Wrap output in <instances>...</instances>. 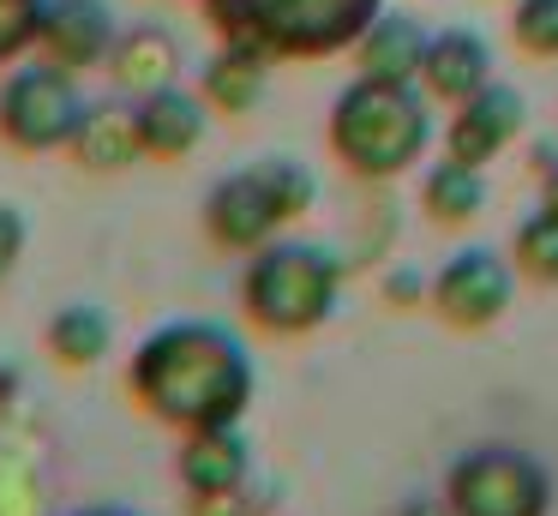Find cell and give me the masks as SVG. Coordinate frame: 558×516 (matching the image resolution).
Segmentation results:
<instances>
[{
    "mask_svg": "<svg viewBox=\"0 0 558 516\" xmlns=\"http://www.w3.org/2000/svg\"><path fill=\"white\" fill-rule=\"evenodd\" d=\"M126 391L150 420L174 432L198 427H241L253 408L258 367L246 343L217 319H169L133 348Z\"/></svg>",
    "mask_w": 558,
    "mask_h": 516,
    "instance_id": "obj_1",
    "label": "cell"
},
{
    "mask_svg": "<svg viewBox=\"0 0 558 516\" xmlns=\"http://www.w3.org/2000/svg\"><path fill=\"white\" fill-rule=\"evenodd\" d=\"M433 144V108L414 84L354 79L330 103V151L361 180H397L409 163H421Z\"/></svg>",
    "mask_w": 558,
    "mask_h": 516,
    "instance_id": "obj_2",
    "label": "cell"
},
{
    "mask_svg": "<svg viewBox=\"0 0 558 516\" xmlns=\"http://www.w3.org/2000/svg\"><path fill=\"white\" fill-rule=\"evenodd\" d=\"M385 0H205L222 43H246L270 60H318L354 48Z\"/></svg>",
    "mask_w": 558,
    "mask_h": 516,
    "instance_id": "obj_3",
    "label": "cell"
},
{
    "mask_svg": "<svg viewBox=\"0 0 558 516\" xmlns=\"http://www.w3.org/2000/svg\"><path fill=\"white\" fill-rule=\"evenodd\" d=\"M342 295V259L318 240H265L246 259L241 307L270 336H306L337 312Z\"/></svg>",
    "mask_w": 558,
    "mask_h": 516,
    "instance_id": "obj_4",
    "label": "cell"
},
{
    "mask_svg": "<svg viewBox=\"0 0 558 516\" xmlns=\"http://www.w3.org/2000/svg\"><path fill=\"white\" fill-rule=\"evenodd\" d=\"M318 180L294 156H258L253 168H234L205 192V235L222 252H258L265 240H277L282 223H294L301 211H313Z\"/></svg>",
    "mask_w": 558,
    "mask_h": 516,
    "instance_id": "obj_5",
    "label": "cell"
},
{
    "mask_svg": "<svg viewBox=\"0 0 558 516\" xmlns=\"http://www.w3.org/2000/svg\"><path fill=\"white\" fill-rule=\"evenodd\" d=\"M85 120V91L78 72L54 67V60H31V67L0 79V139L25 156L66 151Z\"/></svg>",
    "mask_w": 558,
    "mask_h": 516,
    "instance_id": "obj_6",
    "label": "cell"
},
{
    "mask_svg": "<svg viewBox=\"0 0 558 516\" xmlns=\"http://www.w3.org/2000/svg\"><path fill=\"white\" fill-rule=\"evenodd\" d=\"M445 499L457 516H546L553 475L517 444H474L450 463Z\"/></svg>",
    "mask_w": 558,
    "mask_h": 516,
    "instance_id": "obj_7",
    "label": "cell"
},
{
    "mask_svg": "<svg viewBox=\"0 0 558 516\" xmlns=\"http://www.w3.org/2000/svg\"><path fill=\"white\" fill-rule=\"evenodd\" d=\"M433 312L457 331H486L510 312V295H517V264L493 247H462L438 264L433 276Z\"/></svg>",
    "mask_w": 558,
    "mask_h": 516,
    "instance_id": "obj_8",
    "label": "cell"
},
{
    "mask_svg": "<svg viewBox=\"0 0 558 516\" xmlns=\"http://www.w3.org/2000/svg\"><path fill=\"white\" fill-rule=\"evenodd\" d=\"M522 120H529L522 91H517V84H498L493 79L486 91H474L469 103H457V115H450V127H445V156L486 168L493 156H505L510 144H517Z\"/></svg>",
    "mask_w": 558,
    "mask_h": 516,
    "instance_id": "obj_9",
    "label": "cell"
},
{
    "mask_svg": "<svg viewBox=\"0 0 558 516\" xmlns=\"http://www.w3.org/2000/svg\"><path fill=\"white\" fill-rule=\"evenodd\" d=\"M174 475L193 492V504H217V499H241L253 480V444L241 427H198L181 439Z\"/></svg>",
    "mask_w": 558,
    "mask_h": 516,
    "instance_id": "obj_10",
    "label": "cell"
},
{
    "mask_svg": "<svg viewBox=\"0 0 558 516\" xmlns=\"http://www.w3.org/2000/svg\"><path fill=\"white\" fill-rule=\"evenodd\" d=\"M114 43H121V19H114L109 0H49L37 55L66 72H90V67H109Z\"/></svg>",
    "mask_w": 558,
    "mask_h": 516,
    "instance_id": "obj_11",
    "label": "cell"
},
{
    "mask_svg": "<svg viewBox=\"0 0 558 516\" xmlns=\"http://www.w3.org/2000/svg\"><path fill=\"white\" fill-rule=\"evenodd\" d=\"M138 108V144L145 156L157 163H181L205 144V127H210V103L198 91H181V84H162V91H145L133 96Z\"/></svg>",
    "mask_w": 558,
    "mask_h": 516,
    "instance_id": "obj_12",
    "label": "cell"
},
{
    "mask_svg": "<svg viewBox=\"0 0 558 516\" xmlns=\"http://www.w3.org/2000/svg\"><path fill=\"white\" fill-rule=\"evenodd\" d=\"M421 84H426V96H438V103H450V108L469 103L474 91H486V84H493V48H486V36L462 31V24L433 31Z\"/></svg>",
    "mask_w": 558,
    "mask_h": 516,
    "instance_id": "obj_13",
    "label": "cell"
},
{
    "mask_svg": "<svg viewBox=\"0 0 558 516\" xmlns=\"http://www.w3.org/2000/svg\"><path fill=\"white\" fill-rule=\"evenodd\" d=\"M66 151H73L78 168H97V175L133 168L138 156H145V144H138V108L121 103V96H97V103H85V120H78V132H73Z\"/></svg>",
    "mask_w": 558,
    "mask_h": 516,
    "instance_id": "obj_14",
    "label": "cell"
},
{
    "mask_svg": "<svg viewBox=\"0 0 558 516\" xmlns=\"http://www.w3.org/2000/svg\"><path fill=\"white\" fill-rule=\"evenodd\" d=\"M426 43H433V36L421 31V19H409V12H378V19L366 24V36L354 43V60H361L366 79L421 84Z\"/></svg>",
    "mask_w": 558,
    "mask_h": 516,
    "instance_id": "obj_15",
    "label": "cell"
},
{
    "mask_svg": "<svg viewBox=\"0 0 558 516\" xmlns=\"http://www.w3.org/2000/svg\"><path fill=\"white\" fill-rule=\"evenodd\" d=\"M43 348L54 355V367L90 372L114 348V319L97 300H66V307H54L49 324H43Z\"/></svg>",
    "mask_w": 558,
    "mask_h": 516,
    "instance_id": "obj_16",
    "label": "cell"
},
{
    "mask_svg": "<svg viewBox=\"0 0 558 516\" xmlns=\"http://www.w3.org/2000/svg\"><path fill=\"white\" fill-rule=\"evenodd\" d=\"M265 84H270V55L246 43H222L217 55L205 60V79H198V96H205L217 115H246V108L265 103Z\"/></svg>",
    "mask_w": 558,
    "mask_h": 516,
    "instance_id": "obj_17",
    "label": "cell"
},
{
    "mask_svg": "<svg viewBox=\"0 0 558 516\" xmlns=\"http://www.w3.org/2000/svg\"><path fill=\"white\" fill-rule=\"evenodd\" d=\"M109 72H114V84L133 91V96L162 91V84H174V72H181V43H174V31H162V24H133V31H121V43H114Z\"/></svg>",
    "mask_w": 558,
    "mask_h": 516,
    "instance_id": "obj_18",
    "label": "cell"
},
{
    "mask_svg": "<svg viewBox=\"0 0 558 516\" xmlns=\"http://www.w3.org/2000/svg\"><path fill=\"white\" fill-rule=\"evenodd\" d=\"M421 199H426V211H433V223H469V216L486 211V175L474 163L445 156V163L426 168Z\"/></svg>",
    "mask_w": 558,
    "mask_h": 516,
    "instance_id": "obj_19",
    "label": "cell"
},
{
    "mask_svg": "<svg viewBox=\"0 0 558 516\" xmlns=\"http://www.w3.org/2000/svg\"><path fill=\"white\" fill-rule=\"evenodd\" d=\"M510 264H517L529 283H558V211L553 204L534 211L529 223L517 228V240H510Z\"/></svg>",
    "mask_w": 558,
    "mask_h": 516,
    "instance_id": "obj_20",
    "label": "cell"
},
{
    "mask_svg": "<svg viewBox=\"0 0 558 516\" xmlns=\"http://www.w3.org/2000/svg\"><path fill=\"white\" fill-rule=\"evenodd\" d=\"M43 19H49V0H0V67H13L37 48Z\"/></svg>",
    "mask_w": 558,
    "mask_h": 516,
    "instance_id": "obj_21",
    "label": "cell"
},
{
    "mask_svg": "<svg viewBox=\"0 0 558 516\" xmlns=\"http://www.w3.org/2000/svg\"><path fill=\"white\" fill-rule=\"evenodd\" d=\"M510 31H517L522 55L558 60V0H517V12H510Z\"/></svg>",
    "mask_w": 558,
    "mask_h": 516,
    "instance_id": "obj_22",
    "label": "cell"
},
{
    "mask_svg": "<svg viewBox=\"0 0 558 516\" xmlns=\"http://www.w3.org/2000/svg\"><path fill=\"white\" fill-rule=\"evenodd\" d=\"M25 247H31L25 211H19L13 199H0V288L13 283V271H19V259H25Z\"/></svg>",
    "mask_w": 558,
    "mask_h": 516,
    "instance_id": "obj_23",
    "label": "cell"
},
{
    "mask_svg": "<svg viewBox=\"0 0 558 516\" xmlns=\"http://www.w3.org/2000/svg\"><path fill=\"white\" fill-rule=\"evenodd\" d=\"M534 168H541L546 204H553V211H558V144H534Z\"/></svg>",
    "mask_w": 558,
    "mask_h": 516,
    "instance_id": "obj_24",
    "label": "cell"
},
{
    "mask_svg": "<svg viewBox=\"0 0 558 516\" xmlns=\"http://www.w3.org/2000/svg\"><path fill=\"white\" fill-rule=\"evenodd\" d=\"M385 300L414 307V300H421V276H414V271H390V276H385Z\"/></svg>",
    "mask_w": 558,
    "mask_h": 516,
    "instance_id": "obj_25",
    "label": "cell"
},
{
    "mask_svg": "<svg viewBox=\"0 0 558 516\" xmlns=\"http://www.w3.org/2000/svg\"><path fill=\"white\" fill-rule=\"evenodd\" d=\"M397 516H457V511H450V499H409Z\"/></svg>",
    "mask_w": 558,
    "mask_h": 516,
    "instance_id": "obj_26",
    "label": "cell"
},
{
    "mask_svg": "<svg viewBox=\"0 0 558 516\" xmlns=\"http://www.w3.org/2000/svg\"><path fill=\"white\" fill-rule=\"evenodd\" d=\"M66 516H138V511H126V504H85V511H66Z\"/></svg>",
    "mask_w": 558,
    "mask_h": 516,
    "instance_id": "obj_27",
    "label": "cell"
}]
</instances>
